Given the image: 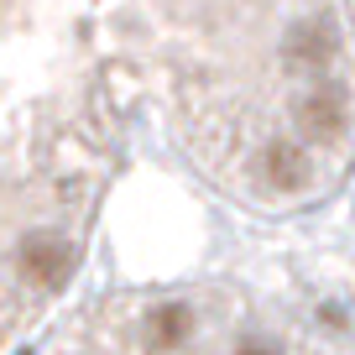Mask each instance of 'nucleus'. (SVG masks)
I'll return each mask as SVG.
<instances>
[{"label":"nucleus","mask_w":355,"mask_h":355,"mask_svg":"<svg viewBox=\"0 0 355 355\" xmlns=\"http://www.w3.org/2000/svg\"><path fill=\"white\" fill-rule=\"evenodd\" d=\"M68 266H73V256H68V241L63 235H26L21 251H16V272H21L26 282H37V288H58V282L68 277Z\"/></svg>","instance_id":"nucleus-1"},{"label":"nucleus","mask_w":355,"mask_h":355,"mask_svg":"<svg viewBox=\"0 0 355 355\" xmlns=\"http://www.w3.org/2000/svg\"><path fill=\"white\" fill-rule=\"evenodd\" d=\"M298 121H303V131L319 136V141L340 136V131H345V100H340V89H313L309 100H303Z\"/></svg>","instance_id":"nucleus-4"},{"label":"nucleus","mask_w":355,"mask_h":355,"mask_svg":"<svg viewBox=\"0 0 355 355\" xmlns=\"http://www.w3.org/2000/svg\"><path fill=\"white\" fill-rule=\"evenodd\" d=\"M235 355H277L272 345H261V340H245V345H235Z\"/></svg>","instance_id":"nucleus-5"},{"label":"nucleus","mask_w":355,"mask_h":355,"mask_svg":"<svg viewBox=\"0 0 355 355\" xmlns=\"http://www.w3.org/2000/svg\"><path fill=\"white\" fill-rule=\"evenodd\" d=\"M309 173H313V162H309L303 146H293V141L266 146V178H272V189H277V193H298L303 183H309Z\"/></svg>","instance_id":"nucleus-3"},{"label":"nucleus","mask_w":355,"mask_h":355,"mask_svg":"<svg viewBox=\"0 0 355 355\" xmlns=\"http://www.w3.org/2000/svg\"><path fill=\"white\" fill-rule=\"evenodd\" d=\"M193 340V309L189 303H157L146 313V350L152 355H173Z\"/></svg>","instance_id":"nucleus-2"}]
</instances>
